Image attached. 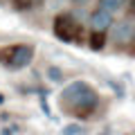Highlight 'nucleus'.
I'll list each match as a JSON object with an SVG mask.
<instances>
[{"label":"nucleus","instance_id":"nucleus-4","mask_svg":"<svg viewBox=\"0 0 135 135\" xmlns=\"http://www.w3.org/2000/svg\"><path fill=\"white\" fill-rule=\"evenodd\" d=\"M113 43H115L117 50H124L133 45L135 38V23H133V16H126L124 20H117L113 23Z\"/></svg>","mask_w":135,"mask_h":135},{"label":"nucleus","instance_id":"nucleus-5","mask_svg":"<svg viewBox=\"0 0 135 135\" xmlns=\"http://www.w3.org/2000/svg\"><path fill=\"white\" fill-rule=\"evenodd\" d=\"M90 29H92V34H106L108 29L113 27V16L108 14V11H101V9H95L90 14Z\"/></svg>","mask_w":135,"mask_h":135},{"label":"nucleus","instance_id":"nucleus-12","mask_svg":"<svg viewBox=\"0 0 135 135\" xmlns=\"http://www.w3.org/2000/svg\"><path fill=\"white\" fill-rule=\"evenodd\" d=\"M0 135H14V133H9V128H2V133Z\"/></svg>","mask_w":135,"mask_h":135},{"label":"nucleus","instance_id":"nucleus-8","mask_svg":"<svg viewBox=\"0 0 135 135\" xmlns=\"http://www.w3.org/2000/svg\"><path fill=\"white\" fill-rule=\"evenodd\" d=\"M47 77H50V81L59 83V81H63V70L59 65H50L47 68Z\"/></svg>","mask_w":135,"mask_h":135},{"label":"nucleus","instance_id":"nucleus-6","mask_svg":"<svg viewBox=\"0 0 135 135\" xmlns=\"http://www.w3.org/2000/svg\"><path fill=\"white\" fill-rule=\"evenodd\" d=\"M128 0H97V7L95 9H101V11H108V14H117L122 7L126 5Z\"/></svg>","mask_w":135,"mask_h":135},{"label":"nucleus","instance_id":"nucleus-7","mask_svg":"<svg viewBox=\"0 0 135 135\" xmlns=\"http://www.w3.org/2000/svg\"><path fill=\"white\" fill-rule=\"evenodd\" d=\"M104 45H106V34H92L90 36V50L92 52L104 50Z\"/></svg>","mask_w":135,"mask_h":135},{"label":"nucleus","instance_id":"nucleus-10","mask_svg":"<svg viewBox=\"0 0 135 135\" xmlns=\"http://www.w3.org/2000/svg\"><path fill=\"white\" fill-rule=\"evenodd\" d=\"M38 2V0H14V5L18 7V9H29V7H34Z\"/></svg>","mask_w":135,"mask_h":135},{"label":"nucleus","instance_id":"nucleus-1","mask_svg":"<svg viewBox=\"0 0 135 135\" xmlns=\"http://www.w3.org/2000/svg\"><path fill=\"white\" fill-rule=\"evenodd\" d=\"M97 106H99V92L95 90L92 83L83 79L70 81L59 95V108L63 110V115L88 119L97 110Z\"/></svg>","mask_w":135,"mask_h":135},{"label":"nucleus","instance_id":"nucleus-2","mask_svg":"<svg viewBox=\"0 0 135 135\" xmlns=\"http://www.w3.org/2000/svg\"><path fill=\"white\" fill-rule=\"evenodd\" d=\"M34 45L32 43H20V45H5L0 47V63L7 70H25L34 61Z\"/></svg>","mask_w":135,"mask_h":135},{"label":"nucleus","instance_id":"nucleus-14","mask_svg":"<svg viewBox=\"0 0 135 135\" xmlns=\"http://www.w3.org/2000/svg\"><path fill=\"white\" fill-rule=\"evenodd\" d=\"M74 2H86V0H74Z\"/></svg>","mask_w":135,"mask_h":135},{"label":"nucleus","instance_id":"nucleus-11","mask_svg":"<svg viewBox=\"0 0 135 135\" xmlns=\"http://www.w3.org/2000/svg\"><path fill=\"white\" fill-rule=\"evenodd\" d=\"M41 108H43L45 115H50V106H47V101H45V92H41Z\"/></svg>","mask_w":135,"mask_h":135},{"label":"nucleus","instance_id":"nucleus-13","mask_svg":"<svg viewBox=\"0 0 135 135\" xmlns=\"http://www.w3.org/2000/svg\"><path fill=\"white\" fill-rule=\"evenodd\" d=\"M0 104H5V95L2 92H0Z\"/></svg>","mask_w":135,"mask_h":135},{"label":"nucleus","instance_id":"nucleus-9","mask_svg":"<svg viewBox=\"0 0 135 135\" xmlns=\"http://www.w3.org/2000/svg\"><path fill=\"white\" fill-rule=\"evenodd\" d=\"M79 131H81V126H79V124H68V126H63V128H61V135H77Z\"/></svg>","mask_w":135,"mask_h":135},{"label":"nucleus","instance_id":"nucleus-3","mask_svg":"<svg viewBox=\"0 0 135 135\" xmlns=\"http://www.w3.org/2000/svg\"><path fill=\"white\" fill-rule=\"evenodd\" d=\"M52 32L59 41L63 43H81L83 41V25L74 18L70 11H63L54 18L52 23Z\"/></svg>","mask_w":135,"mask_h":135}]
</instances>
